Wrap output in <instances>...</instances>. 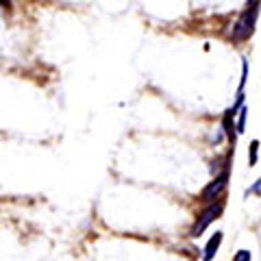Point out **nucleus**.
Masks as SVG:
<instances>
[{"mask_svg":"<svg viewBox=\"0 0 261 261\" xmlns=\"http://www.w3.org/2000/svg\"><path fill=\"white\" fill-rule=\"evenodd\" d=\"M233 116L235 113L228 109L226 113H224V120H222V126H224V130H226V135H228V142H235V133H233Z\"/></svg>","mask_w":261,"mask_h":261,"instance_id":"nucleus-5","label":"nucleus"},{"mask_svg":"<svg viewBox=\"0 0 261 261\" xmlns=\"http://www.w3.org/2000/svg\"><path fill=\"white\" fill-rule=\"evenodd\" d=\"M257 5V0H248V7H255Z\"/></svg>","mask_w":261,"mask_h":261,"instance_id":"nucleus-11","label":"nucleus"},{"mask_svg":"<svg viewBox=\"0 0 261 261\" xmlns=\"http://www.w3.org/2000/svg\"><path fill=\"white\" fill-rule=\"evenodd\" d=\"M250 192H255V194H259V192H261V181H257V185H255V187H252V190H250Z\"/></svg>","mask_w":261,"mask_h":261,"instance_id":"nucleus-10","label":"nucleus"},{"mask_svg":"<svg viewBox=\"0 0 261 261\" xmlns=\"http://www.w3.org/2000/svg\"><path fill=\"white\" fill-rule=\"evenodd\" d=\"M257 15H259V7L257 5L255 7H248V9L240 15V20L235 22V27H233V39H238V42H242V39H248L252 35V31H255Z\"/></svg>","mask_w":261,"mask_h":261,"instance_id":"nucleus-1","label":"nucleus"},{"mask_svg":"<svg viewBox=\"0 0 261 261\" xmlns=\"http://www.w3.org/2000/svg\"><path fill=\"white\" fill-rule=\"evenodd\" d=\"M244 126H246V109H240V122H238V133H244Z\"/></svg>","mask_w":261,"mask_h":261,"instance_id":"nucleus-8","label":"nucleus"},{"mask_svg":"<svg viewBox=\"0 0 261 261\" xmlns=\"http://www.w3.org/2000/svg\"><path fill=\"white\" fill-rule=\"evenodd\" d=\"M257 148H259V142L252 140V142H250V150H248V161H250V166H255V163H257Z\"/></svg>","mask_w":261,"mask_h":261,"instance_id":"nucleus-6","label":"nucleus"},{"mask_svg":"<svg viewBox=\"0 0 261 261\" xmlns=\"http://www.w3.org/2000/svg\"><path fill=\"white\" fill-rule=\"evenodd\" d=\"M226 183H228V170H224L222 174H218L214 181H211L205 190L200 194V200L202 202H211V200H218V196L226 190Z\"/></svg>","mask_w":261,"mask_h":261,"instance_id":"nucleus-3","label":"nucleus"},{"mask_svg":"<svg viewBox=\"0 0 261 261\" xmlns=\"http://www.w3.org/2000/svg\"><path fill=\"white\" fill-rule=\"evenodd\" d=\"M220 244H222V231H218L211 235V240L207 242V246H205V255H202V261H211L216 257V252L220 248Z\"/></svg>","mask_w":261,"mask_h":261,"instance_id":"nucleus-4","label":"nucleus"},{"mask_svg":"<svg viewBox=\"0 0 261 261\" xmlns=\"http://www.w3.org/2000/svg\"><path fill=\"white\" fill-rule=\"evenodd\" d=\"M246 76H248V63L244 61V63H242V81H240V89L246 85Z\"/></svg>","mask_w":261,"mask_h":261,"instance_id":"nucleus-9","label":"nucleus"},{"mask_svg":"<svg viewBox=\"0 0 261 261\" xmlns=\"http://www.w3.org/2000/svg\"><path fill=\"white\" fill-rule=\"evenodd\" d=\"M222 209H224V202H216V205H211V207H207L202 214L198 216V220L194 222V226H192V231H190V235L192 238H200V233L205 231V228L214 222V220L222 214Z\"/></svg>","mask_w":261,"mask_h":261,"instance_id":"nucleus-2","label":"nucleus"},{"mask_svg":"<svg viewBox=\"0 0 261 261\" xmlns=\"http://www.w3.org/2000/svg\"><path fill=\"white\" fill-rule=\"evenodd\" d=\"M233 261H252V255L248 250H238L235 252V257H233Z\"/></svg>","mask_w":261,"mask_h":261,"instance_id":"nucleus-7","label":"nucleus"}]
</instances>
